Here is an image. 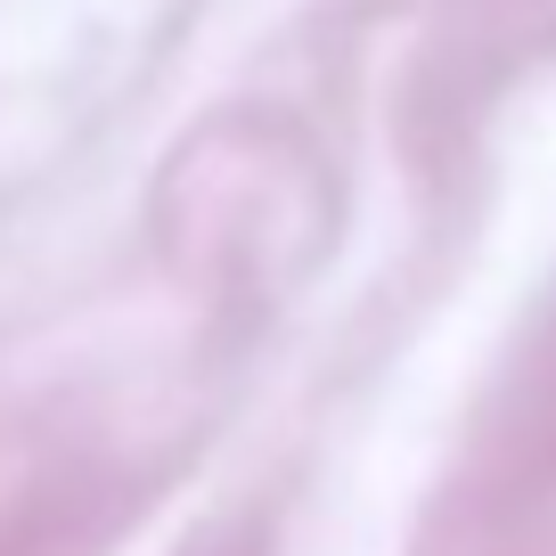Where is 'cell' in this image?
Here are the masks:
<instances>
[]
</instances>
